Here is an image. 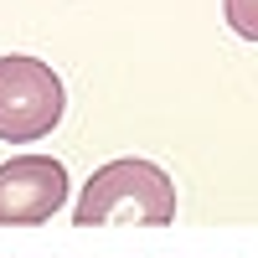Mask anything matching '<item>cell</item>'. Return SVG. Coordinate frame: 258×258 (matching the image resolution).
Masks as SVG:
<instances>
[{"mask_svg": "<svg viewBox=\"0 0 258 258\" xmlns=\"http://www.w3.org/2000/svg\"><path fill=\"white\" fill-rule=\"evenodd\" d=\"M222 16H227V26L238 36L258 41V0H222Z\"/></svg>", "mask_w": 258, "mask_h": 258, "instance_id": "cell-4", "label": "cell"}, {"mask_svg": "<svg viewBox=\"0 0 258 258\" xmlns=\"http://www.w3.org/2000/svg\"><path fill=\"white\" fill-rule=\"evenodd\" d=\"M170 217H176V186L155 160H140V155L98 165L78 197V212H73L78 227H98V222L165 227Z\"/></svg>", "mask_w": 258, "mask_h": 258, "instance_id": "cell-1", "label": "cell"}, {"mask_svg": "<svg viewBox=\"0 0 258 258\" xmlns=\"http://www.w3.org/2000/svg\"><path fill=\"white\" fill-rule=\"evenodd\" d=\"M68 170L52 155H16L0 165V227H31L62 212Z\"/></svg>", "mask_w": 258, "mask_h": 258, "instance_id": "cell-3", "label": "cell"}, {"mask_svg": "<svg viewBox=\"0 0 258 258\" xmlns=\"http://www.w3.org/2000/svg\"><path fill=\"white\" fill-rule=\"evenodd\" d=\"M62 109H68L62 78L41 57H26V52L0 57V140L31 145L52 135L62 124Z\"/></svg>", "mask_w": 258, "mask_h": 258, "instance_id": "cell-2", "label": "cell"}]
</instances>
